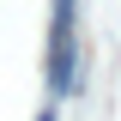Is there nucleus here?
<instances>
[{
	"label": "nucleus",
	"instance_id": "nucleus-2",
	"mask_svg": "<svg viewBox=\"0 0 121 121\" xmlns=\"http://www.w3.org/2000/svg\"><path fill=\"white\" fill-rule=\"evenodd\" d=\"M36 121H55V109H43V115H36Z\"/></svg>",
	"mask_w": 121,
	"mask_h": 121
},
{
	"label": "nucleus",
	"instance_id": "nucleus-1",
	"mask_svg": "<svg viewBox=\"0 0 121 121\" xmlns=\"http://www.w3.org/2000/svg\"><path fill=\"white\" fill-rule=\"evenodd\" d=\"M79 79V12L73 0H55V18H48V91L67 97Z\"/></svg>",
	"mask_w": 121,
	"mask_h": 121
}]
</instances>
